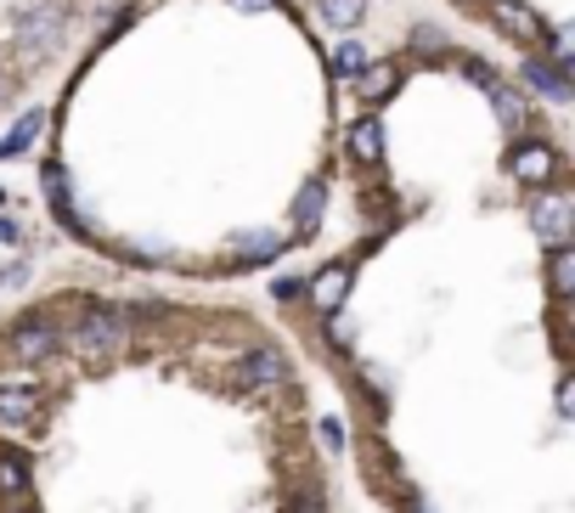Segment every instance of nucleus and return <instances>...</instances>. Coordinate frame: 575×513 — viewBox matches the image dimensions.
<instances>
[{
  "label": "nucleus",
  "mask_w": 575,
  "mask_h": 513,
  "mask_svg": "<svg viewBox=\"0 0 575 513\" xmlns=\"http://www.w3.org/2000/svg\"><path fill=\"white\" fill-rule=\"evenodd\" d=\"M63 345H68L79 361H90V367H108V361H119V356L130 350V316L113 310V305H85V316L68 328Z\"/></svg>",
  "instance_id": "f257e3e1"
},
{
  "label": "nucleus",
  "mask_w": 575,
  "mask_h": 513,
  "mask_svg": "<svg viewBox=\"0 0 575 513\" xmlns=\"http://www.w3.org/2000/svg\"><path fill=\"white\" fill-rule=\"evenodd\" d=\"M7 350H12L23 367H40V361H52V356L63 350V334H57L52 316H18L12 334H7Z\"/></svg>",
  "instance_id": "f03ea898"
},
{
  "label": "nucleus",
  "mask_w": 575,
  "mask_h": 513,
  "mask_svg": "<svg viewBox=\"0 0 575 513\" xmlns=\"http://www.w3.org/2000/svg\"><path fill=\"white\" fill-rule=\"evenodd\" d=\"M231 379H237V390H249V395H271V390H282V384H288V361H282V350L254 345V350L237 356Z\"/></svg>",
  "instance_id": "7ed1b4c3"
},
{
  "label": "nucleus",
  "mask_w": 575,
  "mask_h": 513,
  "mask_svg": "<svg viewBox=\"0 0 575 513\" xmlns=\"http://www.w3.org/2000/svg\"><path fill=\"white\" fill-rule=\"evenodd\" d=\"M531 231H536V238H542L547 249L569 243V231H575V198H569V193H558V186L536 193V198H531Z\"/></svg>",
  "instance_id": "20e7f679"
},
{
  "label": "nucleus",
  "mask_w": 575,
  "mask_h": 513,
  "mask_svg": "<svg viewBox=\"0 0 575 513\" xmlns=\"http://www.w3.org/2000/svg\"><path fill=\"white\" fill-rule=\"evenodd\" d=\"M63 29H68V7H34V12L18 23V52H23V57H45V52H57Z\"/></svg>",
  "instance_id": "39448f33"
},
{
  "label": "nucleus",
  "mask_w": 575,
  "mask_h": 513,
  "mask_svg": "<svg viewBox=\"0 0 575 513\" xmlns=\"http://www.w3.org/2000/svg\"><path fill=\"white\" fill-rule=\"evenodd\" d=\"M508 175H513L519 186H553V181H558V153H553L547 142H519V148L508 153Z\"/></svg>",
  "instance_id": "423d86ee"
},
{
  "label": "nucleus",
  "mask_w": 575,
  "mask_h": 513,
  "mask_svg": "<svg viewBox=\"0 0 575 513\" xmlns=\"http://www.w3.org/2000/svg\"><path fill=\"white\" fill-rule=\"evenodd\" d=\"M350 283H356V271H350L345 260H333V265H322L311 283H305V299H311L322 316H333V310L350 299Z\"/></svg>",
  "instance_id": "0eeeda50"
},
{
  "label": "nucleus",
  "mask_w": 575,
  "mask_h": 513,
  "mask_svg": "<svg viewBox=\"0 0 575 513\" xmlns=\"http://www.w3.org/2000/svg\"><path fill=\"white\" fill-rule=\"evenodd\" d=\"M491 23L502 29V34H513V40H524V45H531V40H542L547 34V23L531 12V7H524V0H491Z\"/></svg>",
  "instance_id": "6e6552de"
},
{
  "label": "nucleus",
  "mask_w": 575,
  "mask_h": 513,
  "mask_svg": "<svg viewBox=\"0 0 575 513\" xmlns=\"http://www.w3.org/2000/svg\"><path fill=\"white\" fill-rule=\"evenodd\" d=\"M29 491H34V462H29V451L0 446V496H7V502H23Z\"/></svg>",
  "instance_id": "1a4fd4ad"
},
{
  "label": "nucleus",
  "mask_w": 575,
  "mask_h": 513,
  "mask_svg": "<svg viewBox=\"0 0 575 513\" xmlns=\"http://www.w3.org/2000/svg\"><path fill=\"white\" fill-rule=\"evenodd\" d=\"M519 79L536 90L542 102H569V79L547 63V57H524V68H519Z\"/></svg>",
  "instance_id": "9d476101"
},
{
  "label": "nucleus",
  "mask_w": 575,
  "mask_h": 513,
  "mask_svg": "<svg viewBox=\"0 0 575 513\" xmlns=\"http://www.w3.org/2000/svg\"><path fill=\"white\" fill-rule=\"evenodd\" d=\"M395 85H401V68H395V63H367V68L356 74V97L378 108V102L395 97Z\"/></svg>",
  "instance_id": "9b49d317"
},
{
  "label": "nucleus",
  "mask_w": 575,
  "mask_h": 513,
  "mask_svg": "<svg viewBox=\"0 0 575 513\" xmlns=\"http://www.w3.org/2000/svg\"><path fill=\"white\" fill-rule=\"evenodd\" d=\"M282 254V238L276 231H237L231 238V260L237 265H265V260H276Z\"/></svg>",
  "instance_id": "f8f14e48"
},
{
  "label": "nucleus",
  "mask_w": 575,
  "mask_h": 513,
  "mask_svg": "<svg viewBox=\"0 0 575 513\" xmlns=\"http://www.w3.org/2000/svg\"><path fill=\"white\" fill-rule=\"evenodd\" d=\"M40 417V395L29 384H0V424H34Z\"/></svg>",
  "instance_id": "ddd939ff"
},
{
  "label": "nucleus",
  "mask_w": 575,
  "mask_h": 513,
  "mask_svg": "<svg viewBox=\"0 0 575 513\" xmlns=\"http://www.w3.org/2000/svg\"><path fill=\"white\" fill-rule=\"evenodd\" d=\"M350 159H356V164H378V159H383V124H378L372 113L350 124Z\"/></svg>",
  "instance_id": "4468645a"
},
{
  "label": "nucleus",
  "mask_w": 575,
  "mask_h": 513,
  "mask_svg": "<svg viewBox=\"0 0 575 513\" xmlns=\"http://www.w3.org/2000/svg\"><path fill=\"white\" fill-rule=\"evenodd\" d=\"M547 288H553V299H558V305L575 294V249H569V243L547 249Z\"/></svg>",
  "instance_id": "2eb2a0df"
},
{
  "label": "nucleus",
  "mask_w": 575,
  "mask_h": 513,
  "mask_svg": "<svg viewBox=\"0 0 575 513\" xmlns=\"http://www.w3.org/2000/svg\"><path fill=\"white\" fill-rule=\"evenodd\" d=\"M40 130H45V113H40V108H34V113H23V119L12 124V135L0 142V164H7V159H23V153L40 142Z\"/></svg>",
  "instance_id": "dca6fc26"
},
{
  "label": "nucleus",
  "mask_w": 575,
  "mask_h": 513,
  "mask_svg": "<svg viewBox=\"0 0 575 513\" xmlns=\"http://www.w3.org/2000/svg\"><path fill=\"white\" fill-rule=\"evenodd\" d=\"M316 18L327 23V29H339V34H350L361 18H367V7L361 0H316Z\"/></svg>",
  "instance_id": "f3484780"
},
{
  "label": "nucleus",
  "mask_w": 575,
  "mask_h": 513,
  "mask_svg": "<svg viewBox=\"0 0 575 513\" xmlns=\"http://www.w3.org/2000/svg\"><path fill=\"white\" fill-rule=\"evenodd\" d=\"M322 209H327V186H322V181H311L305 193L294 198V220H300L305 231H316V226H322Z\"/></svg>",
  "instance_id": "a211bd4d"
},
{
  "label": "nucleus",
  "mask_w": 575,
  "mask_h": 513,
  "mask_svg": "<svg viewBox=\"0 0 575 513\" xmlns=\"http://www.w3.org/2000/svg\"><path fill=\"white\" fill-rule=\"evenodd\" d=\"M367 68V45L356 40V34H345L339 45H333V74H345V79H356Z\"/></svg>",
  "instance_id": "6ab92c4d"
},
{
  "label": "nucleus",
  "mask_w": 575,
  "mask_h": 513,
  "mask_svg": "<svg viewBox=\"0 0 575 513\" xmlns=\"http://www.w3.org/2000/svg\"><path fill=\"white\" fill-rule=\"evenodd\" d=\"M491 102H497V119H502L508 130H519V124H524V97H519L513 85H502V79H497V85H491Z\"/></svg>",
  "instance_id": "aec40b11"
},
{
  "label": "nucleus",
  "mask_w": 575,
  "mask_h": 513,
  "mask_svg": "<svg viewBox=\"0 0 575 513\" xmlns=\"http://www.w3.org/2000/svg\"><path fill=\"white\" fill-rule=\"evenodd\" d=\"M547 63H553L558 74L575 68V34H569V29H547Z\"/></svg>",
  "instance_id": "412c9836"
},
{
  "label": "nucleus",
  "mask_w": 575,
  "mask_h": 513,
  "mask_svg": "<svg viewBox=\"0 0 575 513\" xmlns=\"http://www.w3.org/2000/svg\"><path fill=\"white\" fill-rule=\"evenodd\" d=\"M322 321H327V345H333V350H350V345H356V328H350V321H345L339 310L322 316Z\"/></svg>",
  "instance_id": "4be33fe9"
},
{
  "label": "nucleus",
  "mask_w": 575,
  "mask_h": 513,
  "mask_svg": "<svg viewBox=\"0 0 575 513\" xmlns=\"http://www.w3.org/2000/svg\"><path fill=\"white\" fill-rule=\"evenodd\" d=\"M316 435H322V446H327V451H345V446H350V435H345V424H339V417H322V424H316Z\"/></svg>",
  "instance_id": "5701e85b"
},
{
  "label": "nucleus",
  "mask_w": 575,
  "mask_h": 513,
  "mask_svg": "<svg viewBox=\"0 0 575 513\" xmlns=\"http://www.w3.org/2000/svg\"><path fill=\"white\" fill-rule=\"evenodd\" d=\"M412 45H417L423 57H435V45H446V40H441V29H435V23H417V29H412Z\"/></svg>",
  "instance_id": "b1692460"
},
{
  "label": "nucleus",
  "mask_w": 575,
  "mask_h": 513,
  "mask_svg": "<svg viewBox=\"0 0 575 513\" xmlns=\"http://www.w3.org/2000/svg\"><path fill=\"white\" fill-rule=\"evenodd\" d=\"M558 417H575V379H569V372H564V379H558Z\"/></svg>",
  "instance_id": "393cba45"
},
{
  "label": "nucleus",
  "mask_w": 575,
  "mask_h": 513,
  "mask_svg": "<svg viewBox=\"0 0 575 513\" xmlns=\"http://www.w3.org/2000/svg\"><path fill=\"white\" fill-rule=\"evenodd\" d=\"M468 79L491 90V85H497V68H491V63H468Z\"/></svg>",
  "instance_id": "a878e982"
},
{
  "label": "nucleus",
  "mask_w": 575,
  "mask_h": 513,
  "mask_svg": "<svg viewBox=\"0 0 575 513\" xmlns=\"http://www.w3.org/2000/svg\"><path fill=\"white\" fill-rule=\"evenodd\" d=\"M271 294H276V299H300V283H294V276H276Z\"/></svg>",
  "instance_id": "bb28decb"
},
{
  "label": "nucleus",
  "mask_w": 575,
  "mask_h": 513,
  "mask_svg": "<svg viewBox=\"0 0 575 513\" xmlns=\"http://www.w3.org/2000/svg\"><path fill=\"white\" fill-rule=\"evenodd\" d=\"M0 243H23V226L7 220V215H0Z\"/></svg>",
  "instance_id": "cd10ccee"
},
{
  "label": "nucleus",
  "mask_w": 575,
  "mask_h": 513,
  "mask_svg": "<svg viewBox=\"0 0 575 513\" xmlns=\"http://www.w3.org/2000/svg\"><path fill=\"white\" fill-rule=\"evenodd\" d=\"M294 513H322V491H305V496L294 502Z\"/></svg>",
  "instance_id": "c85d7f7f"
},
{
  "label": "nucleus",
  "mask_w": 575,
  "mask_h": 513,
  "mask_svg": "<svg viewBox=\"0 0 575 513\" xmlns=\"http://www.w3.org/2000/svg\"><path fill=\"white\" fill-rule=\"evenodd\" d=\"M237 12H265V7H276V0H231Z\"/></svg>",
  "instance_id": "c756f323"
},
{
  "label": "nucleus",
  "mask_w": 575,
  "mask_h": 513,
  "mask_svg": "<svg viewBox=\"0 0 575 513\" xmlns=\"http://www.w3.org/2000/svg\"><path fill=\"white\" fill-rule=\"evenodd\" d=\"M18 513H40V507H18Z\"/></svg>",
  "instance_id": "7c9ffc66"
},
{
  "label": "nucleus",
  "mask_w": 575,
  "mask_h": 513,
  "mask_svg": "<svg viewBox=\"0 0 575 513\" xmlns=\"http://www.w3.org/2000/svg\"><path fill=\"white\" fill-rule=\"evenodd\" d=\"M0 204H7V193H0Z\"/></svg>",
  "instance_id": "2f4dec72"
}]
</instances>
